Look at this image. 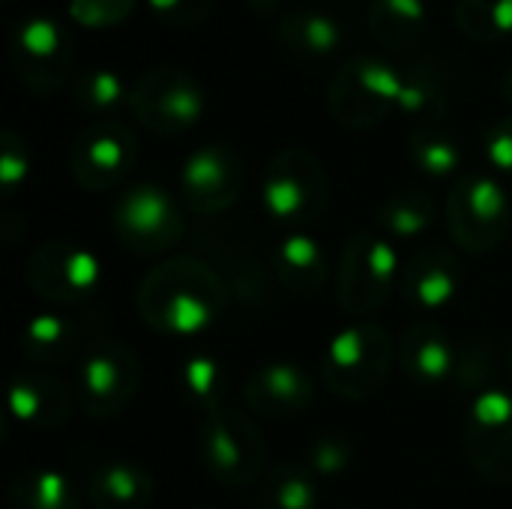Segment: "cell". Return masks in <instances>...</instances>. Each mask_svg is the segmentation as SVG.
Returning <instances> with one entry per match:
<instances>
[{
    "label": "cell",
    "mask_w": 512,
    "mask_h": 509,
    "mask_svg": "<svg viewBox=\"0 0 512 509\" xmlns=\"http://www.w3.org/2000/svg\"><path fill=\"white\" fill-rule=\"evenodd\" d=\"M228 306V285L204 258H168L138 285L141 321L171 339L207 333Z\"/></svg>",
    "instance_id": "1"
},
{
    "label": "cell",
    "mask_w": 512,
    "mask_h": 509,
    "mask_svg": "<svg viewBox=\"0 0 512 509\" xmlns=\"http://www.w3.org/2000/svg\"><path fill=\"white\" fill-rule=\"evenodd\" d=\"M396 360V345L378 321H354L351 327L339 330L321 360V381L324 387L345 399L363 402L372 399L390 381Z\"/></svg>",
    "instance_id": "2"
},
{
    "label": "cell",
    "mask_w": 512,
    "mask_h": 509,
    "mask_svg": "<svg viewBox=\"0 0 512 509\" xmlns=\"http://www.w3.org/2000/svg\"><path fill=\"white\" fill-rule=\"evenodd\" d=\"M399 276L402 261L396 243L378 231H357L339 255L336 300L351 318L366 321L390 300Z\"/></svg>",
    "instance_id": "3"
},
{
    "label": "cell",
    "mask_w": 512,
    "mask_h": 509,
    "mask_svg": "<svg viewBox=\"0 0 512 509\" xmlns=\"http://www.w3.org/2000/svg\"><path fill=\"white\" fill-rule=\"evenodd\" d=\"M444 219L456 249L468 255H489L507 237V189L495 174H465L447 195Z\"/></svg>",
    "instance_id": "4"
},
{
    "label": "cell",
    "mask_w": 512,
    "mask_h": 509,
    "mask_svg": "<svg viewBox=\"0 0 512 509\" xmlns=\"http://www.w3.org/2000/svg\"><path fill=\"white\" fill-rule=\"evenodd\" d=\"M264 213L285 228L300 231L327 207V174L306 150H282L270 159L261 183Z\"/></svg>",
    "instance_id": "5"
},
{
    "label": "cell",
    "mask_w": 512,
    "mask_h": 509,
    "mask_svg": "<svg viewBox=\"0 0 512 509\" xmlns=\"http://www.w3.org/2000/svg\"><path fill=\"white\" fill-rule=\"evenodd\" d=\"M198 450L207 474L222 486H249L261 477L267 444L258 426L231 408L207 411L198 429Z\"/></svg>",
    "instance_id": "6"
},
{
    "label": "cell",
    "mask_w": 512,
    "mask_h": 509,
    "mask_svg": "<svg viewBox=\"0 0 512 509\" xmlns=\"http://www.w3.org/2000/svg\"><path fill=\"white\" fill-rule=\"evenodd\" d=\"M117 240L135 255H165L186 234V219L177 201L156 183L126 189L111 210Z\"/></svg>",
    "instance_id": "7"
},
{
    "label": "cell",
    "mask_w": 512,
    "mask_h": 509,
    "mask_svg": "<svg viewBox=\"0 0 512 509\" xmlns=\"http://www.w3.org/2000/svg\"><path fill=\"white\" fill-rule=\"evenodd\" d=\"M141 384L138 357L111 339L93 342L75 360V399L90 417H117Z\"/></svg>",
    "instance_id": "8"
},
{
    "label": "cell",
    "mask_w": 512,
    "mask_h": 509,
    "mask_svg": "<svg viewBox=\"0 0 512 509\" xmlns=\"http://www.w3.org/2000/svg\"><path fill=\"white\" fill-rule=\"evenodd\" d=\"M30 291L54 306H75L99 291L102 264L99 258L69 240L39 243L24 267Z\"/></svg>",
    "instance_id": "9"
},
{
    "label": "cell",
    "mask_w": 512,
    "mask_h": 509,
    "mask_svg": "<svg viewBox=\"0 0 512 509\" xmlns=\"http://www.w3.org/2000/svg\"><path fill=\"white\" fill-rule=\"evenodd\" d=\"M465 453L495 486H512V393L492 387L474 396L465 420Z\"/></svg>",
    "instance_id": "10"
},
{
    "label": "cell",
    "mask_w": 512,
    "mask_h": 509,
    "mask_svg": "<svg viewBox=\"0 0 512 509\" xmlns=\"http://www.w3.org/2000/svg\"><path fill=\"white\" fill-rule=\"evenodd\" d=\"M129 102L132 114L159 135L186 132L204 114L201 87L177 69H156L147 78H141Z\"/></svg>",
    "instance_id": "11"
},
{
    "label": "cell",
    "mask_w": 512,
    "mask_h": 509,
    "mask_svg": "<svg viewBox=\"0 0 512 509\" xmlns=\"http://www.w3.org/2000/svg\"><path fill=\"white\" fill-rule=\"evenodd\" d=\"M135 159H138V141L126 126L96 123L78 135L69 156V171L81 189L108 192L129 177Z\"/></svg>",
    "instance_id": "12"
},
{
    "label": "cell",
    "mask_w": 512,
    "mask_h": 509,
    "mask_svg": "<svg viewBox=\"0 0 512 509\" xmlns=\"http://www.w3.org/2000/svg\"><path fill=\"white\" fill-rule=\"evenodd\" d=\"M243 192V159L225 144H207L186 156L180 171L183 204L195 216L225 213Z\"/></svg>",
    "instance_id": "13"
},
{
    "label": "cell",
    "mask_w": 512,
    "mask_h": 509,
    "mask_svg": "<svg viewBox=\"0 0 512 509\" xmlns=\"http://www.w3.org/2000/svg\"><path fill=\"white\" fill-rule=\"evenodd\" d=\"M399 288H402V297L417 312H423V318L447 309L459 297V288H462V261L456 249L438 246V243L417 246L402 264Z\"/></svg>",
    "instance_id": "14"
},
{
    "label": "cell",
    "mask_w": 512,
    "mask_h": 509,
    "mask_svg": "<svg viewBox=\"0 0 512 509\" xmlns=\"http://www.w3.org/2000/svg\"><path fill=\"white\" fill-rule=\"evenodd\" d=\"M396 360L411 384L435 390L453 384L459 366V345L438 321L420 315L405 327L396 345Z\"/></svg>",
    "instance_id": "15"
},
{
    "label": "cell",
    "mask_w": 512,
    "mask_h": 509,
    "mask_svg": "<svg viewBox=\"0 0 512 509\" xmlns=\"http://www.w3.org/2000/svg\"><path fill=\"white\" fill-rule=\"evenodd\" d=\"M246 405L270 420L303 414L315 402V381L300 363L276 360L258 366L243 384Z\"/></svg>",
    "instance_id": "16"
},
{
    "label": "cell",
    "mask_w": 512,
    "mask_h": 509,
    "mask_svg": "<svg viewBox=\"0 0 512 509\" xmlns=\"http://www.w3.org/2000/svg\"><path fill=\"white\" fill-rule=\"evenodd\" d=\"M9 414L33 429H57L72 414V393L45 372H18L9 381Z\"/></svg>",
    "instance_id": "17"
},
{
    "label": "cell",
    "mask_w": 512,
    "mask_h": 509,
    "mask_svg": "<svg viewBox=\"0 0 512 509\" xmlns=\"http://www.w3.org/2000/svg\"><path fill=\"white\" fill-rule=\"evenodd\" d=\"M270 270L279 279V285L288 288L291 294L312 297L324 291L330 279V258L324 246L306 231H288L273 249Z\"/></svg>",
    "instance_id": "18"
},
{
    "label": "cell",
    "mask_w": 512,
    "mask_h": 509,
    "mask_svg": "<svg viewBox=\"0 0 512 509\" xmlns=\"http://www.w3.org/2000/svg\"><path fill=\"white\" fill-rule=\"evenodd\" d=\"M63 30L57 21L45 18V15H30L27 21L18 24L15 33V60L18 66H24L21 78L33 87V90H54L60 87L57 78L48 72V66H54L63 75Z\"/></svg>",
    "instance_id": "19"
},
{
    "label": "cell",
    "mask_w": 512,
    "mask_h": 509,
    "mask_svg": "<svg viewBox=\"0 0 512 509\" xmlns=\"http://www.w3.org/2000/svg\"><path fill=\"white\" fill-rule=\"evenodd\" d=\"M153 489V477L144 465L132 459H111L93 471L87 498L96 509H147Z\"/></svg>",
    "instance_id": "20"
},
{
    "label": "cell",
    "mask_w": 512,
    "mask_h": 509,
    "mask_svg": "<svg viewBox=\"0 0 512 509\" xmlns=\"http://www.w3.org/2000/svg\"><path fill=\"white\" fill-rule=\"evenodd\" d=\"M201 246L207 249L204 261L222 276L228 291H237L249 303H261L267 297V270L243 240L234 243L216 234H204Z\"/></svg>",
    "instance_id": "21"
},
{
    "label": "cell",
    "mask_w": 512,
    "mask_h": 509,
    "mask_svg": "<svg viewBox=\"0 0 512 509\" xmlns=\"http://www.w3.org/2000/svg\"><path fill=\"white\" fill-rule=\"evenodd\" d=\"M21 351L27 360L39 366H66L78 360L81 351V330L72 318L63 315H36L21 330Z\"/></svg>",
    "instance_id": "22"
},
{
    "label": "cell",
    "mask_w": 512,
    "mask_h": 509,
    "mask_svg": "<svg viewBox=\"0 0 512 509\" xmlns=\"http://www.w3.org/2000/svg\"><path fill=\"white\" fill-rule=\"evenodd\" d=\"M438 222V204L423 189H405L390 195L378 207V228L387 240H420Z\"/></svg>",
    "instance_id": "23"
},
{
    "label": "cell",
    "mask_w": 512,
    "mask_h": 509,
    "mask_svg": "<svg viewBox=\"0 0 512 509\" xmlns=\"http://www.w3.org/2000/svg\"><path fill=\"white\" fill-rule=\"evenodd\" d=\"M9 509H81L78 492L66 474L54 468H36L15 477L9 486Z\"/></svg>",
    "instance_id": "24"
},
{
    "label": "cell",
    "mask_w": 512,
    "mask_h": 509,
    "mask_svg": "<svg viewBox=\"0 0 512 509\" xmlns=\"http://www.w3.org/2000/svg\"><path fill=\"white\" fill-rule=\"evenodd\" d=\"M258 509H318V483L309 465H276L264 474Z\"/></svg>",
    "instance_id": "25"
},
{
    "label": "cell",
    "mask_w": 512,
    "mask_h": 509,
    "mask_svg": "<svg viewBox=\"0 0 512 509\" xmlns=\"http://www.w3.org/2000/svg\"><path fill=\"white\" fill-rule=\"evenodd\" d=\"M408 153H411L414 165H417L423 174H429V177H450V174H456L459 165H462V150H459V144H456L447 132L435 129L432 123L420 126V129L411 135Z\"/></svg>",
    "instance_id": "26"
},
{
    "label": "cell",
    "mask_w": 512,
    "mask_h": 509,
    "mask_svg": "<svg viewBox=\"0 0 512 509\" xmlns=\"http://www.w3.org/2000/svg\"><path fill=\"white\" fill-rule=\"evenodd\" d=\"M180 384L186 390V396L207 414V411H216L222 408V399L228 393V375L222 369L219 360L213 357H204V354H195L183 363V372H180Z\"/></svg>",
    "instance_id": "27"
},
{
    "label": "cell",
    "mask_w": 512,
    "mask_h": 509,
    "mask_svg": "<svg viewBox=\"0 0 512 509\" xmlns=\"http://www.w3.org/2000/svg\"><path fill=\"white\" fill-rule=\"evenodd\" d=\"M282 36H288V42L306 54H330L339 48L342 42V27L324 15V12H294L285 27H282Z\"/></svg>",
    "instance_id": "28"
},
{
    "label": "cell",
    "mask_w": 512,
    "mask_h": 509,
    "mask_svg": "<svg viewBox=\"0 0 512 509\" xmlns=\"http://www.w3.org/2000/svg\"><path fill=\"white\" fill-rule=\"evenodd\" d=\"M426 21L423 0H375L372 3V24L375 33L384 39H408Z\"/></svg>",
    "instance_id": "29"
},
{
    "label": "cell",
    "mask_w": 512,
    "mask_h": 509,
    "mask_svg": "<svg viewBox=\"0 0 512 509\" xmlns=\"http://www.w3.org/2000/svg\"><path fill=\"white\" fill-rule=\"evenodd\" d=\"M462 27L477 39H498L512 33V0H462Z\"/></svg>",
    "instance_id": "30"
},
{
    "label": "cell",
    "mask_w": 512,
    "mask_h": 509,
    "mask_svg": "<svg viewBox=\"0 0 512 509\" xmlns=\"http://www.w3.org/2000/svg\"><path fill=\"white\" fill-rule=\"evenodd\" d=\"M453 384L474 396L495 387V354L486 342L459 345V366H456Z\"/></svg>",
    "instance_id": "31"
},
{
    "label": "cell",
    "mask_w": 512,
    "mask_h": 509,
    "mask_svg": "<svg viewBox=\"0 0 512 509\" xmlns=\"http://www.w3.org/2000/svg\"><path fill=\"white\" fill-rule=\"evenodd\" d=\"M123 99V81L111 69H93L75 84V102L84 111H111Z\"/></svg>",
    "instance_id": "32"
},
{
    "label": "cell",
    "mask_w": 512,
    "mask_h": 509,
    "mask_svg": "<svg viewBox=\"0 0 512 509\" xmlns=\"http://www.w3.org/2000/svg\"><path fill=\"white\" fill-rule=\"evenodd\" d=\"M354 462V447L342 432H324L309 447V468L318 477H336Z\"/></svg>",
    "instance_id": "33"
},
{
    "label": "cell",
    "mask_w": 512,
    "mask_h": 509,
    "mask_svg": "<svg viewBox=\"0 0 512 509\" xmlns=\"http://www.w3.org/2000/svg\"><path fill=\"white\" fill-rule=\"evenodd\" d=\"M30 171V156L27 144L15 132H3V147H0V186L6 195H12Z\"/></svg>",
    "instance_id": "34"
},
{
    "label": "cell",
    "mask_w": 512,
    "mask_h": 509,
    "mask_svg": "<svg viewBox=\"0 0 512 509\" xmlns=\"http://www.w3.org/2000/svg\"><path fill=\"white\" fill-rule=\"evenodd\" d=\"M135 0H72L69 15L84 27H108L132 12Z\"/></svg>",
    "instance_id": "35"
},
{
    "label": "cell",
    "mask_w": 512,
    "mask_h": 509,
    "mask_svg": "<svg viewBox=\"0 0 512 509\" xmlns=\"http://www.w3.org/2000/svg\"><path fill=\"white\" fill-rule=\"evenodd\" d=\"M483 144H486V159H489V165H492L495 171H501V174H512V117L498 120V123L486 132Z\"/></svg>",
    "instance_id": "36"
},
{
    "label": "cell",
    "mask_w": 512,
    "mask_h": 509,
    "mask_svg": "<svg viewBox=\"0 0 512 509\" xmlns=\"http://www.w3.org/2000/svg\"><path fill=\"white\" fill-rule=\"evenodd\" d=\"M153 12H159L162 18H174L186 9V0H147Z\"/></svg>",
    "instance_id": "37"
},
{
    "label": "cell",
    "mask_w": 512,
    "mask_h": 509,
    "mask_svg": "<svg viewBox=\"0 0 512 509\" xmlns=\"http://www.w3.org/2000/svg\"><path fill=\"white\" fill-rule=\"evenodd\" d=\"M504 99L512 105V69L510 75H507V81H504Z\"/></svg>",
    "instance_id": "38"
},
{
    "label": "cell",
    "mask_w": 512,
    "mask_h": 509,
    "mask_svg": "<svg viewBox=\"0 0 512 509\" xmlns=\"http://www.w3.org/2000/svg\"><path fill=\"white\" fill-rule=\"evenodd\" d=\"M507 372H510V381H512V339H510V345H507Z\"/></svg>",
    "instance_id": "39"
}]
</instances>
